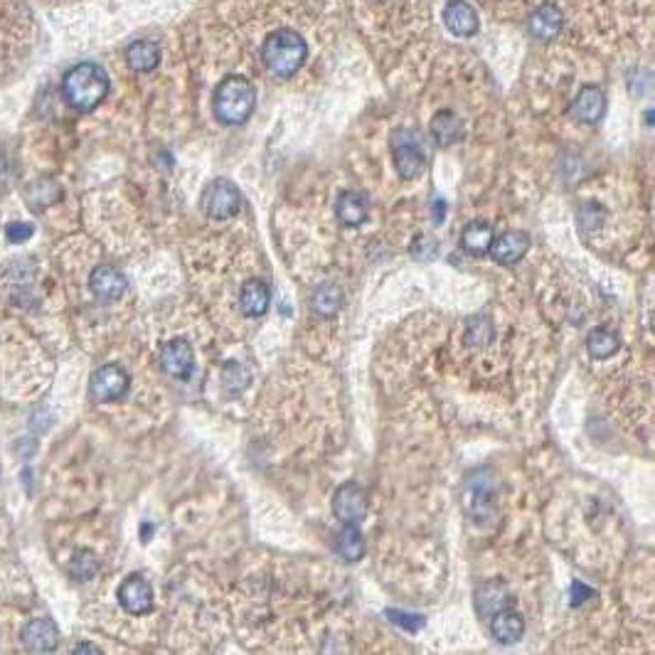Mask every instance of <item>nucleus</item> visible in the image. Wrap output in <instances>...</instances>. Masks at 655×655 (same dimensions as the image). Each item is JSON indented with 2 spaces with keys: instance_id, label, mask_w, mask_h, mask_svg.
I'll return each mask as SVG.
<instances>
[{
  "instance_id": "obj_17",
  "label": "nucleus",
  "mask_w": 655,
  "mask_h": 655,
  "mask_svg": "<svg viewBox=\"0 0 655 655\" xmlns=\"http://www.w3.org/2000/svg\"><path fill=\"white\" fill-rule=\"evenodd\" d=\"M562 25H565V15L562 11L552 5V3H544L537 11L530 15L527 20V30L533 35L534 40H542V43H550L555 40L557 35L562 33Z\"/></svg>"
},
{
  "instance_id": "obj_29",
  "label": "nucleus",
  "mask_w": 655,
  "mask_h": 655,
  "mask_svg": "<svg viewBox=\"0 0 655 655\" xmlns=\"http://www.w3.org/2000/svg\"><path fill=\"white\" fill-rule=\"evenodd\" d=\"M385 613H387V619L394 623V626H400V628H404V631L409 633H417L424 626V616H419V613H407V611L397 609H387Z\"/></svg>"
},
{
  "instance_id": "obj_32",
  "label": "nucleus",
  "mask_w": 655,
  "mask_h": 655,
  "mask_svg": "<svg viewBox=\"0 0 655 655\" xmlns=\"http://www.w3.org/2000/svg\"><path fill=\"white\" fill-rule=\"evenodd\" d=\"M72 653H74V655H79V653H94V655H99L101 653V648H99V645L79 643V645H74V651H72Z\"/></svg>"
},
{
  "instance_id": "obj_21",
  "label": "nucleus",
  "mask_w": 655,
  "mask_h": 655,
  "mask_svg": "<svg viewBox=\"0 0 655 655\" xmlns=\"http://www.w3.org/2000/svg\"><path fill=\"white\" fill-rule=\"evenodd\" d=\"M126 62L134 72H151L160 62V47L153 40H136L126 50Z\"/></svg>"
},
{
  "instance_id": "obj_14",
  "label": "nucleus",
  "mask_w": 655,
  "mask_h": 655,
  "mask_svg": "<svg viewBox=\"0 0 655 655\" xmlns=\"http://www.w3.org/2000/svg\"><path fill=\"white\" fill-rule=\"evenodd\" d=\"M444 25L456 37H473L478 33V12L466 0H448L444 8Z\"/></svg>"
},
{
  "instance_id": "obj_6",
  "label": "nucleus",
  "mask_w": 655,
  "mask_h": 655,
  "mask_svg": "<svg viewBox=\"0 0 655 655\" xmlns=\"http://www.w3.org/2000/svg\"><path fill=\"white\" fill-rule=\"evenodd\" d=\"M464 511L476 522L486 520L490 512L495 511V488H493V478H486V471H478V478H468L464 495Z\"/></svg>"
},
{
  "instance_id": "obj_7",
  "label": "nucleus",
  "mask_w": 655,
  "mask_h": 655,
  "mask_svg": "<svg viewBox=\"0 0 655 655\" xmlns=\"http://www.w3.org/2000/svg\"><path fill=\"white\" fill-rule=\"evenodd\" d=\"M131 378L119 365H104L91 375L90 392L97 402H119L129 394Z\"/></svg>"
},
{
  "instance_id": "obj_11",
  "label": "nucleus",
  "mask_w": 655,
  "mask_h": 655,
  "mask_svg": "<svg viewBox=\"0 0 655 655\" xmlns=\"http://www.w3.org/2000/svg\"><path fill=\"white\" fill-rule=\"evenodd\" d=\"M527 252H530V237L525 232H518V230L500 234L498 239L493 237V242H490L488 246L490 259H493L495 264H503V267L518 264Z\"/></svg>"
},
{
  "instance_id": "obj_4",
  "label": "nucleus",
  "mask_w": 655,
  "mask_h": 655,
  "mask_svg": "<svg viewBox=\"0 0 655 655\" xmlns=\"http://www.w3.org/2000/svg\"><path fill=\"white\" fill-rule=\"evenodd\" d=\"M200 205L202 212L212 220H230V217H234L237 212L242 210L245 198H242V192H239V188L234 185L232 180L217 178L205 188Z\"/></svg>"
},
{
  "instance_id": "obj_8",
  "label": "nucleus",
  "mask_w": 655,
  "mask_h": 655,
  "mask_svg": "<svg viewBox=\"0 0 655 655\" xmlns=\"http://www.w3.org/2000/svg\"><path fill=\"white\" fill-rule=\"evenodd\" d=\"M119 604L131 616H144L153 611V587L141 574H129L119 587Z\"/></svg>"
},
{
  "instance_id": "obj_3",
  "label": "nucleus",
  "mask_w": 655,
  "mask_h": 655,
  "mask_svg": "<svg viewBox=\"0 0 655 655\" xmlns=\"http://www.w3.org/2000/svg\"><path fill=\"white\" fill-rule=\"evenodd\" d=\"M306 43L296 30L291 27H281L277 33H271L264 40V50H261V59L267 69L278 79H289L293 77L303 62H306Z\"/></svg>"
},
{
  "instance_id": "obj_9",
  "label": "nucleus",
  "mask_w": 655,
  "mask_h": 655,
  "mask_svg": "<svg viewBox=\"0 0 655 655\" xmlns=\"http://www.w3.org/2000/svg\"><path fill=\"white\" fill-rule=\"evenodd\" d=\"M333 512L343 525H360L367 512L365 490L360 488L355 480L340 486L333 495Z\"/></svg>"
},
{
  "instance_id": "obj_2",
  "label": "nucleus",
  "mask_w": 655,
  "mask_h": 655,
  "mask_svg": "<svg viewBox=\"0 0 655 655\" xmlns=\"http://www.w3.org/2000/svg\"><path fill=\"white\" fill-rule=\"evenodd\" d=\"M256 106L254 84L245 77H227L220 82L212 97V112L214 119L224 126H239L245 123Z\"/></svg>"
},
{
  "instance_id": "obj_1",
  "label": "nucleus",
  "mask_w": 655,
  "mask_h": 655,
  "mask_svg": "<svg viewBox=\"0 0 655 655\" xmlns=\"http://www.w3.org/2000/svg\"><path fill=\"white\" fill-rule=\"evenodd\" d=\"M109 94V74L94 62H82L62 79V97L74 112L90 113Z\"/></svg>"
},
{
  "instance_id": "obj_24",
  "label": "nucleus",
  "mask_w": 655,
  "mask_h": 655,
  "mask_svg": "<svg viewBox=\"0 0 655 655\" xmlns=\"http://www.w3.org/2000/svg\"><path fill=\"white\" fill-rule=\"evenodd\" d=\"M619 347H621V338L609 328H594L587 335V353L594 360H609L619 353Z\"/></svg>"
},
{
  "instance_id": "obj_27",
  "label": "nucleus",
  "mask_w": 655,
  "mask_h": 655,
  "mask_svg": "<svg viewBox=\"0 0 655 655\" xmlns=\"http://www.w3.org/2000/svg\"><path fill=\"white\" fill-rule=\"evenodd\" d=\"M59 195H62V190H59V185H57L55 180H37V183H33V185L27 188V192H25V198H27V202H30V207H33L35 212L59 200Z\"/></svg>"
},
{
  "instance_id": "obj_22",
  "label": "nucleus",
  "mask_w": 655,
  "mask_h": 655,
  "mask_svg": "<svg viewBox=\"0 0 655 655\" xmlns=\"http://www.w3.org/2000/svg\"><path fill=\"white\" fill-rule=\"evenodd\" d=\"M343 291L335 284H321L318 289L313 291L311 296V308L318 318H333L335 313L343 308Z\"/></svg>"
},
{
  "instance_id": "obj_26",
  "label": "nucleus",
  "mask_w": 655,
  "mask_h": 655,
  "mask_svg": "<svg viewBox=\"0 0 655 655\" xmlns=\"http://www.w3.org/2000/svg\"><path fill=\"white\" fill-rule=\"evenodd\" d=\"M432 136L439 145H454L461 138V121L454 112H439L432 119Z\"/></svg>"
},
{
  "instance_id": "obj_30",
  "label": "nucleus",
  "mask_w": 655,
  "mask_h": 655,
  "mask_svg": "<svg viewBox=\"0 0 655 655\" xmlns=\"http://www.w3.org/2000/svg\"><path fill=\"white\" fill-rule=\"evenodd\" d=\"M33 234L35 227L27 222H11L5 227V239H8L11 245H25Z\"/></svg>"
},
{
  "instance_id": "obj_25",
  "label": "nucleus",
  "mask_w": 655,
  "mask_h": 655,
  "mask_svg": "<svg viewBox=\"0 0 655 655\" xmlns=\"http://www.w3.org/2000/svg\"><path fill=\"white\" fill-rule=\"evenodd\" d=\"M335 552L343 557L345 562H357L365 555V537L357 525H343V530L335 540Z\"/></svg>"
},
{
  "instance_id": "obj_31",
  "label": "nucleus",
  "mask_w": 655,
  "mask_h": 655,
  "mask_svg": "<svg viewBox=\"0 0 655 655\" xmlns=\"http://www.w3.org/2000/svg\"><path fill=\"white\" fill-rule=\"evenodd\" d=\"M584 594L594 597V591H591V589H587L584 584H577V581H574V584H572V597H574L572 604H579V597H584Z\"/></svg>"
},
{
  "instance_id": "obj_19",
  "label": "nucleus",
  "mask_w": 655,
  "mask_h": 655,
  "mask_svg": "<svg viewBox=\"0 0 655 655\" xmlns=\"http://www.w3.org/2000/svg\"><path fill=\"white\" fill-rule=\"evenodd\" d=\"M269 303H271V291L261 278H249L239 291V308L246 318H261L269 311Z\"/></svg>"
},
{
  "instance_id": "obj_33",
  "label": "nucleus",
  "mask_w": 655,
  "mask_h": 655,
  "mask_svg": "<svg viewBox=\"0 0 655 655\" xmlns=\"http://www.w3.org/2000/svg\"><path fill=\"white\" fill-rule=\"evenodd\" d=\"M444 200H436L433 202V222H441L444 220Z\"/></svg>"
},
{
  "instance_id": "obj_28",
  "label": "nucleus",
  "mask_w": 655,
  "mask_h": 655,
  "mask_svg": "<svg viewBox=\"0 0 655 655\" xmlns=\"http://www.w3.org/2000/svg\"><path fill=\"white\" fill-rule=\"evenodd\" d=\"M97 572H99V559L91 550H79L69 559V577L74 581H90L97 577Z\"/></svg>"
},
{
  "instance_id": "obj_12",
  "label": "nucleus",
  "mask_w": 655,
  "mask_h": 655,
  "mask_svg": "<svg viewBox=\"0 0 655 655\" xmlns=\"http://www.w3.org/2000/svg\"><path fill=\"white\" fill-rule=\"evenodd\" d=\"M126 277L112 264H101L91 271L90 277V291L94 293V299L104 300V303H112L119 300L126 293Z\"/></svg>"
},
{
  "instance_id": "obj_10",
  "label": "nucleus",
  "mask_w": 655,
  "mask_h": 655,
  "mask_svg": "<svg viewBox=\"0 0 655 655\" xmlns=\"http://www.w3.org/2000/svg\"><path fill=\"white\" fill-rule=\"evenodd\" d=\"M160 367L163 372L175 379H190L195 372V353H192V345L183 338H175L170 343L163 345L160 350Z\"/></svg>"
},
{
  "instance_id": "obj_15",
  "label": "nucleus",
  "mask_w": 655,
  "mask_h": 655,
  "mask_svg": "<svg viewBox=\"0 0 655 655\" xmlns=\"http://www.w3.org/2000/svg\"><path fill=\"white\" fill-rule=\"evenodd\" d=\"M370 214V198L357 190H345L335 200V217L345 227H360Z\"/></svg>"
},
{
  "instance_id": "obj_16",
  "label": "nucleus",
  "mask_w": 655,
  "mask_h": 655,
  "mask_svg": "<svg viewBox=\"0 0 655 655\" xmlns=\"http://www.w3.org/2000/svg\"><path fill=\"white\" fill-rule=\"evenodd\" d=\"M572 113H574L577 121L587 123V126L599 123L604 119V113H606V97H604V91L599 87H594V84L581 87L577 99L572 104Z\"/></svg>"
},
{
  "instance_id": "obj_20",
  "label": "nucleus",
  "mask_w": 655,
  "mask_h": 655,
  "mask_svg": "<svg viewBox=\"0 0 655 655\" xmlns=\"http://www.w3.org/2000/svg\"><path fill=\"white\" fill-rule=\"evenodd\" d=\"M490 633L498 643H515L525 633V619L511 609H503L490 616Z\"/></svg>"
},
{
  "instance_id": "obj_18",
  "label": "nucleus",
  "mask_w": 655,
  "mask_h": 655,
  "mask_svg": "<svg viewBox=\"0 0 655 655\" xmlns=\"http://www.w3.org/2000/svg\"><path fill=\"white\" fill-rule=\"evenodd\" d=\"M511 604L512 591L500 579H493V581H486L483 587H478L476 609L483 619H490L493 613H498L503 609H511Z\"/></svg>"
},
{
  "instance_id": "obj_5",
  "label": "nucleus",
  "mask_w": 655,
  "mask_h": 655,
  "mask_svg": "<svg viewBox=\"0 0 655 655\" xmlns=\"http://www.w3.org/2000/svg\"><path fill=\"white\" fill-rule=\"evenodd\" d=\"M392 156H394L397 173L404 180L419 178L424 173V168H426L422 141L409 129H400V131L392 134Z\"/></svg>"
},
{
  "instance_id": "obj_23",
  "label": "nucleus",
  "mask_w": 655,
  "mask_h": 655,
  "mask_svg": "<svg viewBox=\"0 0 655 655\" xmlns=\"http://www.w3.org/2000/svg\"><path fill=\"white\" fill-rule=\"evenodd\" d=\"M490 242H493V227L486 222H471L466 224V230L461 232V246H464V252H468L471 256L488 254Z\"/></svg>"
},
{
  "instance_id": "obj_13",
  "label": "nucleus",
  "mask_w": 655,
  "mask_h": 655,
  "mask_svg": "<svg viewBox=\"0 0 655 655\" xmlns=\"http://www.w3.org/2000/svg\"><path fill=\"white\" fill-rule=\"evenodd\" d=\"M23 645L30 653H52L59 645V626L52 619H33L23 628Z\"/></svg>"
}]
</instances>
